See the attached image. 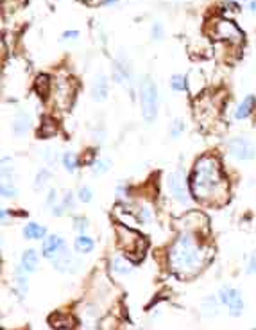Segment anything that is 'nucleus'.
Here are the masks:
<instances>
[{"mask_svg":"<svg viewBox=\"0 0 256 330\" xmlns=\"http://www.w3.org/2000/svg\"><path fill=\"white\" fill-rule=\"evenodd\" d=\"M206 262V251L192 232H183L168 249V267L181 278L196 276Z\"/></svg>","mask_w":256,"mask_h":330,"instance_id":"1","label":"nucleus"},{"mask_svg":"<svg viewBox=\"0 0 256 330\" xmlns=\"http://www.w3.org/2000/svg\"><path fill=\"white\" fill-rule=\"evenodd\" d=\"M192 194L204 203L217 201L218 196H224L228 190L224 176H222L218 160L214 156H201L196 162L192 180H190Z\"/></svg>","mask_w":256,"mask_h":330,"instance_id":"2","label":"nucleus"},{"mask_svg":"<svg viewBox=\"0 0 256 330\" xmlns=\"http://www.w3.org/2000/svg\"><path fill=\"white\" fill-rule=\"evenodd\" d=\"M140 106L144 120L147 124H152L158 113V88L149 78L144 79L140 85Z\"/></svg>","mask_w":256,"mask_h":330,"instance_id":"3","label":"nucleus"},{"mask_svg":"<svg viewBox=\"0 0 256 330\" xmlns=\"http://www.w3.org/2000/svg\"><path fill=\"white\" fill-rule=\"evenodd\" d=\"M116 235H118L120 246L124 248V251L128 253V257L131 260H140L144 257V249H146V240L140 233L132 232L126 226H116Z\"/></svg>","mask_w":256,"mask_h":330,"instance_id":"4","label":"nucleus"},{"mask_svg":"<svg viewBox=\"0 0 256 330\" xmlns=\"http://www.w3.org/2000/svg\"><path fill=\"white\" fill-rule=\"evenodd\" d=\"M228 153L235 160L248 162L256 156V147L249 138L246 137H233L228 140Z\"/></svg>","mask_w":256,"mask_h":330,"instance_id":"5","label":"nucleus"},{"mask_svg":"<svg viewBox=\"0 0 256 330\" xmlns=\"http://www.w3.org/2000/svg\"><path fill=\"white\" fill-rule=\"evenodd\" d=\"M218 298L220 301L228 307V312L233 317H238L244 312V300H242V292L238 289L231 287V285H224V287L218 291Z\"/></svg>","mask_w":256,"mask_h":330,"instance_id":"6","label":"nucleus"},{"mask_svg":"<svg viewBox=\"0 0 256 330\" xmlns=\"http://www.w3.org/2000/svg\"><path fill=\"white\" fill-rule=\"evenodd\" d=\"M50 260L56 269L61 271V273H76V271L81 267V260H77V258L74 257L66 244H63V248L56 253Z\"/></svg>","mask_w":256,"mask_h":330,"instance_id":"7","label":"nucleus"},{"mask_svg":"<svg viewBox=\"0 0 256 330\" xmlns=\"http://www.w3.org/2000/svg\"><path fill=\"white\" fill-rule=\"evenodd\" d=\"M214 33H215V38L226 40V42L235 43V45L244 42V36H242V33H240V29L231 20H217V24H215V27H214Z\"/></svg>","mask_w":256,"mask_h":330,"instance_id":"8","label":"nucleus"},{"mask_svg":"<svg viewBox=\"0 0 256 330\" xmlns=\"http://www.w3.org/2000/svg\"><path fill=\"white\" fill-rule=\"evenodd\" d=\"M166 187H168V192L174 197L178 203H188L190 201V196H188L186 183H184V178L180 171L170 172L168 178H166Z\"/></svg>","mask_w":256,"mask_h":330,"instance_id":"9","label":"nucleus"},{"mask_svg":"<svg viewBox=\"0 0 256 330\" xmlns=\"http://www.w3.org/2000/svg\"><path fill=\"white\" fill-rule=\"evenodd\" d=\"M63 244H66L63 239H61L60 235H56V233H50V235H47L45 239H43V244H42V251L43 255L50 260L52 257H54L56 253L60 251L61 248H63Z\"/></svg>","mask_w":256,"mask_h":330,"instance_id":"10","label":"nucleus"},{"mask_svg":"<svg viewBox=\"0 0 256 330\" xmlns=\"http://www.w3.org/2000/svg\"><path fill=\"white\" fill-rule=\"evenodd\" d=\"M111 271L120 276H126L132 271V262L131 258L124 257V255H116V257L111 258Z\"/></svg>","mask_w":256,"mask_h":330,"instance_id":"11","label":"nucleus"},{"mask_svg":"<svg viewBox=\"0 0 256 330\" xmlns=\"http://www.w3.org/2000/svg\"><path fill=\"white\" fill-rule=\"evenodd\" d=\"M108 92H110L108 79L104 78L102 74H100V76L95 78L94 85H92V97H94L95 101H104V99L108 97Z\"/></svg>","mask_w":256,"mask_h":330,"instance_id":"12","label":"nucleus"},{"mask_svg":"<svg viewBox=\"0 0 256 330\" xmlns=\"http://www.w3.org/2000/svg\"><path fill=\"white\" fill-rule=\"evenodd\" d=\"M24 235H26V239L40 240L47 237V230H45V226H42V224L30 221V223H27L26 226H24Z\"/></svg>","mask_w":256,"mask_h":330,"instance_id":"13","label":"nucleus"},{"mask_svg":"<svg viewBox=\"0 0 256 330\" xmlns=\"http://www.w3.org/2000/svg\"><path fill=\"white\" fill-rule=\"evenodd\" d=\"M29 129H30V115L26 112H20L13 120L14 135H18V137H20V135H26Z\"/></svg>","mask_w":256,"mask_h":330,"instance_id":"14","label":"nucleus"},{"mask_svg":"<svg viewBox=\"0 0 256 330\" xmlns=\"http://www.w3.org/2000/svg\"><path fill=\"white\" fill-rule=\"evenodd\" d=\"M14 289H16L18 296H24L27 294V291H29V283H27V271L24 269V267H16V271H14Z\"/></svg>","mask_w":256,"mask_h":330,"instance_id":"15","label":"nucleus"},{"mask_svg":"<svg viewBox=\"0 0 256 330\" xmlns=\"http://www.w3.org/2000/svg\"><path fill=\"white\" fill-rule=\"evenodd\" d=\"M254 104H256V99L252 97V95H248V97L244 99L242 103L238 104V108H236L235 119H236V120L248 119V117L252 113V110H254Z\"/></svg>","mask_w":256,"mask_h":330,"instance_id":"16","label":"nucleus"},{"mask_svg":"<svg viewBox=\"0 0 256 330\" xmlns=\"http://www.w3.org/2000/svg\"><path fill=\"white\" fill-rule=\"evenodd\" d=\"M38 260L40 258H38L36 249H27V251H24V255H22L20 266L24 267L27 273H34V271L38 269Z\"/></svg>","mask_w":256,"mask_h":330,"instance_id":"17","label":"nucleus"},{"mask_svg":"<svg viewBox=\"0 0 256 330\" xmlns=\"http://www.w3.org/2000/svg\"><path fill=\"white\" fill-rule=\"evenodd\" d=\"M201 314L204 317H215L218 314V301L215 296H206L201 303Z\"/></svg>","mask_w":256,"mask_h":330,"instance_id":"18","label":"nucleus"},{"mask_svg":"<svg viewBox=\"0 0 256 330\" xmlns=\"http://www.w3.org/2000/svg\"><path fill=\"white\" fill-rule=\"evenodd\" d=\"M74 246H76L77 253H82V255H84V253H92V251H94L95 242H94V240H92L88 235L81 233V235H79V237H77V239H76Z\"/></svg>","mask_w":256,"mask_h":330,"instance_id":"19","label":"nucleus"},{"mask_svg":"<svg viewBox=\"0 0 256 330\" xmlns=\"http://www.w3.org/2000/svg\"><path fill=\"white\" fill-rule=\"evenodd\" d=\"M63 167L64 171H68V172H76L77 167H79V160H77L76 153H64L63 155Z\"/></svg>","mask_w":256,"mask_h":330,"instance_id":"20","label":"nucleus"},{"mask_svg":"<svg viewBox=\"0 0 256 330\" xmlns=\"http://www.w3.org/2000/svg\"><path fill=\"white\" fill-rule=\"evenodd\" d=\"M50 325L54 328H70L72 326V317L63 316V314H56L50 317Z\"/></svg>","mask_w":256,"mask_h":330,"instance_id":"21","label":"nucleus"},{"mask_svg":"<svg viewBox=\"0 0 256 330\" xmlns=\"http://www.w3.org/2000/svg\"><path fill=\"white\" fill-rule=\"evenodd\" d=\"M111 167V160L108 158H98L94 162V165H92V171H94V174H106L108 171H110Z\"/></svg>","mask_w":256,"mask_h":330,"instance_id":"22","label":"nucleus"},{"mask_svg":"<svg viewBox=\"0 0 256 330\" xmlns=\"http://www.w3.org/2000/svg\"><path fill=\"white\" fill-rule=\"evenodd\" d=\"M186 78H183V76H180V74H176V76H172L170 79V88L174 92H183L184 88H186Z\"/></svg>","mask_w":256,"mask_h":330,"instance_id":"23","label":"nucleus"},{"mask_svg":"<svg viewBox=\"0 0 256 330\" xmlns=\"http://www.w3.org/2000/svg\"><path fill=\"white\" fill-rule=\"evenodd\" d=\"M48 178H50V174H48V171L47 169H42V171L36 174V180H34V189H43L45 185H47V181H48Z\"/></svg>","mask_w":256,"mask_h":330,"instance_id":"24","label":"nucleus"},{"mask_svg":"<svg viewBox=\"0 0 256 330\" xmlns=\"http://www.w3.org/2000/svg\"><path fill=\"white\" fill-rule=\"evenodd\" d=\"M16 187L13 185V180H4L2 181V196L4 197H14L16 196Z\"/></svg>","mask_w":256,"mask_h":330,"instance_id":"25","label":"nucleus"},{"mask_svg":"<svg viewBox=\"0 0 256 330\" xmlns=\"http://www.w3.org/2000/svg\"><path fill=\"white\" fill-rule=\"evenodd\" d=\"M48 85H50V81H48L47 76H40L38 79H36V90L40 92V95H45L48 92Z\"/></svg>","mask_w":256,"mask_h":330,"instance_id":"26","label":"nucleus"},{"mask_svg":"<svg viewBox=\"0 0 256 330\" xmlns=\"http://www.w3.org/2000/svg\"><path fill=\"white\" fill-rule=\"evenodd\" d=\"M77 197H79V201H82V203H90L92 201V190H90V187H81L79 189V192H77Z\"/></svg>","mask_w":256,"mask_h":330,"instance_id":"27","label":"nucleus"},{"mask_svg":"<svg viewBox=\"0 0 256 330\" xmlns=\"http://www.w3.org/2000/svg\"><path fill=\"white\" fill-rule=\"evenodd\" d=\"M150 36H152V40H162L163 38V27H162V24H160V22H154V24H152Z\"/></svg>","mask_w":256,"mask_h":330,"instance_id":"28","label":"nucleus"},{"mask_svg":"<svg viewBox=\"0 0 256 330\" xmlns=\"http://www.w3.org/2000/svg\"><path fill=\"white\" fill-rule=\"evenodd\" d=\"M246 273H248V274H256V249L252 251L251 257H249L248 266H246Z\"/></svg>","mask_w":256,"mask_h":330,"instance_id":"29","label":"nucleus"},{"mask_svg":"<svg viewBox=\"0 0 256 330\" xmlns=\"http://www.w3.org/2000/svg\"><path fill=\"white\" fill-rule=\"evenodd\" d=\"M184 131V124L181 122V120H174V124H172V129H170V135L172 137H180L181 133Z\"/></svg>","mask_w":256,"mask_h":330,"instance_id":"30","label":"nucleus"},{"mask_svg":"<svg viewBox=\"0 0 256 330\" xmlns=\"http://www.w3.org/2000/svg\"><path fill=\"white\" fill-rule=\"evenodd\" d=\"M74 226H76V230L79 233H84L86 230H88V221L82 219V217H79V219H76V224H74Z\"/></svg>","mask_w":256,"mask_h":330,"instance_id":"31","label":"nucleus"},{"mask_svg":"<svg viewBox=\"0 0 256 330\" xmlns=\"http://www.w3.org/2000/svg\"><path fill=\"white\" fill-rule=\"evenodd\" d=\"M63 206L64 208H74V206H76V201H74V194L72 192H66V196H64V199H63Z\"/></svg>","mask_w":256,"mask_h":330,"instance_id":"32","label":"nucleus"},{"mask_svg":"<svg viewBox=\"0 0 256 330\" xmlns=\"http://www.w3.org/2000/svg\"><path fill=\"white\" fill-rule=\"evenodd\" d=\"M238 4H244L251 13H256V0H238Z\"/></svg>","mask_w":256,"mask_h":330,"instance_id":"33","label":"nucleus"},{"mask_svg":"<svg viewBox=\"0 0 256 330\" xmlns=\"http://www.w3.org/2000/svg\"><path fill=\"white\" fill-rule=\"evenodd\" d=\"M56 199H58V192L52 189L50 192H48V196H47V205L48 206H54L56 205Z\"/></svg>","mask_w":256,"mask_h":330,"instance_id":"34","label":"nucleus"},{"mask_svg":"<svg viewBox=\"0 0 256 330\" xmlns=\"http://www.w3.org/2000/svg\"><path fill=\"white\" fill-rule=\"evenodd\" d=\"M79 36V31H64L63 40H76Z\"/></svg>","mask_w":256,"mask_h":330,"instance_id":"35","label":"nucleus"},{"mask_svg":"<svg viewBox=\"0 0 256 330\" xmlns=\"http://www.w3.org/2000/svg\"><path fill=\"white\" fill-rule=\"evenodd\" d=\"M104 2H106V4H115L116 0H104Z\"/></svg>","mask_w":256,"mask_h":330,"instance_id":"36","label":"nucleus"},{"mask_svg":"<svg viewBox=\"0 0 256 330\" xmlns=\"http://www.w3.org/2000/svg\"><path fill=\"white\" fill-rule=\"evenodd\" d=\"M252 330H256V328H252Z\"/></svg>","mask_w":256,"mask_h":330,"instance_id":"37","label":"nucleus"}]
</instances>
